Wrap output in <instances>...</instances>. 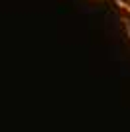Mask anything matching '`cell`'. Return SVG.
I'll list each match as a JSON object with an SVG mask.
<instances>
[{
    "mask_svg": "<svg viewBox=\"0 0 130 132\" xmlns=\"http://www.w3.org/2000/svg\"><path fill=\"white\" fill-rule=\"evenodd\" d=\"M116 6H120L124 12H128V14H130V4H128V2H124V0H116Z\"/></svg>",
    "mask_w": 130,
    "mask_h": 132,
    "instance_id": "1",
    "label": "cell"
}]
</instances>
